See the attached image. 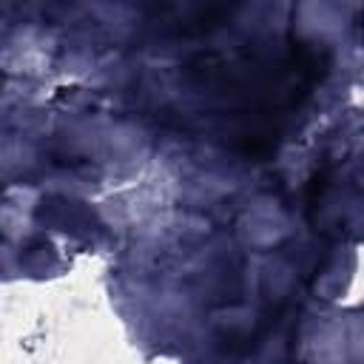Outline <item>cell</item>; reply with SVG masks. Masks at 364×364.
<instances>
[{"instance_id": "6da1fadb", "label": "cell", "mask_w": 364, "mask_h": 364, "mask_svg": "<svg viewBox=\"0 0 364 364\" xmlns=\"http://www.w3.org/2000/svg\"><path fill=\"white\" fill-rule=\"evenodd\" d=\"M324 71V51L296 34L202 51L182 65L185 85L199 97L202 114L213 119L219 139L247 159L276 151Z\"/></svg>"}]
</instances>
